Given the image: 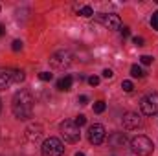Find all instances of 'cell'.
Wrapping results in <instances>:
<instances>
[{
	"label": "cell",
	"instance_id": "1",
	"mask_svg": "<svg viewBox=\"0 0 158 156\" xmlns=\"http://www.w3.org/2000/svg\"><path fill=\"white\" fill-rule=\"evenodd\" d=\"M11 110H13L15 117H19V119H30L33 114V96L28 90H19L13 96Z\"/></svg>",
	"mask_w": 158,
	"mask_h": 156
},
{
	"label": "cell",
	"instance_id": "2",
	"mask_svg": "<svg viewBox=\"0 0 158 156\" xmlns=\"http://www.w3.org/2000/svg\"><path fill=\"white\" fill-rule=\"evenodd\" d=\"M20 81H24V72L13 70V68H0V90H6L11 84Z\"/></svg>",
	"mask_w": 158,
	"mask_h": 156
},
{
	"label": "cell",
	"instance_id": "3",
	"mask_svg": "<svg viewBox=\"0 0 158 156\" xmlns=\"http://www.w3.org/2000/svg\"><path fill=\"white\" fill-rule=\"evenodd\" d=\"M131 149H132L134 154L138 156H151L155 145H153V142L147 136H136V138L131 140Z\"/></svg>",
	"mask_w": 158,
	"mask_h": 156
},
{
	"label": "cell",
	"instance_id": "4",
	"mask_svg": "<svg viewBox=\"0 0 158 156\" xmlns=\"http://www.w3.org/2000/svg\"><path fill=\"white\" fill-rule=\"evenodd\" d=\"M59 129H61V134H63L64 142H68V143H77L79 142V138H81V130H79V127L76 125V121L66 119V121L61 123Z\"/></svg>",
	"mask_w": 158,
	"mask_h": 156
},
{
	"label": "cell",
	"instance_id": "5",
	"mask_svg": "<svg viewBox=\"0 0 158 156\" xmlns=\"http://www.w3.org/2000/svg\"><path fill=\"white\" fill-rule=\"evenodd\" d=\"M42 156H63L64 153V145L59 138H48L42 143Z\"/></svg>",
	"mask_w": 158,
	"mask_h": 156
},
{
	"label": "cell",
	"instance_id": "6",
	"mask_svg": "<svg viewBox=\"0 0 158 156\" xmlns=\"http://www.w3.org/2000/svg\"><path fill=\"white\" fill-rule=\"evenodd\" d=\"M140 109L145 116H155L158 114V94H147L142 101H140Z\"/></svg>",
	"mask_w": 158,
	"mask_h": 156
},
{
	"label": "cell",
	"instance_id": "7",
	"mask_svg": "<svg viewBox=\"0 0 158 156\" xmlns=\"http://www.w3.org/2000/svg\"><path fill=\"white\" fill-rule=\"evenodd\" d=\"M70 63H72V53H70V51H64V50L55 51V53L50 57V64H52L53 68H59V70L70 66Z\"/></svg>",
	"mask_w": 158,
	"mask_h": 156
},
{
	"label": "cell",
	"instance_id": "8",
	"mask_svg": "<svg viewBox=\"0 0 158 156\" xmlns=\"http://www.w3.org/2000/svg\"><path fill=\"white\" fill-rule=\"evenodd\" d=\"M96 20L99 22V24H103L105 28H109V30H119L121 28V18H119L118 15H114V13H99V15H96Z\"/></svg>",
	"mask_w": 158,
	"mask_h": 156
},
{
	"label": "cell",
	"instance_id": "9",
	"mask_svg": "<svg viewBox=\"0 0 158 156\" xmlns=\"http://www.w3.org/2000/svg\"><path fill=\"white\" fill-rule=\"evenodd\" d=\"M105 136H107L105 127L99 125V123H94V125L88 129V142H90L92 145H101V143L105 142Z\"/></svg>",
	"mask_w": 158,
	"mask_h": 156
},
{
	"label": "cell",
	"instance_id": "10",
	"mask_svg": "<svg viewBox=\"0 0 158 156\" xmlns=\"http://www.w3.org/2000/svg\"><path fill=\"white\" fill-rule=\"evenodd\" d=\"M140 125H142V119H140V116H138L136 112H127V114L123 116V127H125V129L134 130V129H138Z\"/></svg>",
	"mask_w": 158,
	"mask_h": 156
},
{
	"label": "cell",
	"instance_id": "11",
	"mask_svg": "<svg viewBox=\"0 0 158 156\" xmlns=\"http://www.w3.org/2000/svg\"><path fill=\"white\" fill-rule=\"evenodd\" d=\"M125 142H127V138H125V134H121V132H114V134L109 136V143H110L112 147H123Z\"/></svg>",
	"mask_w": 158,
	"mask_h": 156
},
{
	"label": "cell",
	"instance_id": "12",
	"mask_svg": "<svg viewBox=\"0 0 158 156\" xmlns=\"http://www.w3.org/2000/svg\"><path fill=\"white\" fill-rule=\"evenodd\" d=\"M72 81H74V79L70 77V76H64V77H61L57 81V88H59L61 92H68V90L72 88Z\"/></svg>",
	"mask_w": 158,
	"mask_h": 156
},
{
	"label": "cell",
	"instance_id": "13",
	"mask_svg": "<svg viewBox=\"0 0 158 156\" xmlns=\"http://www.w3.org/2000/svg\"><path fill=\"white\" fill-rule=\"evenodd\" d=\"M131 76H132V77H143L145 72H143L138 64H132V66H131Z\"/></svg>",
	"mask_w": 158,
	"mask_h": 156
},
{
	"label": "cell",
	"instance_id": "14",
	"mask_svg": "<svg viewBox=\"0 0 158 156\" xmlns=\"http://www.w3.org/2000/svg\"><path fill=\"white\" fill-rule=\"evenodd\" d=\"M79 15H81V17H92V15H94V9H92L90 6H83V7L79 9Z\"/></svg>",
	"mask_w": 158,
	"mask_h": 156
},
{
	"label": "cell",
	"instance_id": "15",
	"mask_svg": "<svg viewBox=\"0 0 158 156\" xmlns=\"http://www.w3.org/2000/svg\"><path fill=\"white\" fill-rule=\"evenodd\" d=\"M103 110H105V101H96V103H94V112L101 114Z\"/></svg>",
	"mask_w": 158,
	"mask_h": 156
},
{
	"label": "cell",
	"instance_id": "16",
	"mask_svg": "<svg viewBox=\"0 0 158 156\" xmlns=\"http://www.w3.org/2000/svg\"><path fill=\"white\" fill-rule=\"evenodd\" d=\"M121 88H123L125 92H132V90H134V84H132L131 81H123V83H121Z\"/></svg>",
	"mask_w": 158,
	"mask_h": 156
},
{
	"label": "cell",
	"instance_id": "17",
	"mask_svg": "<svg viewBox=\"0 0 158 156\" xmlns=\"http://www.w3.org/2000/svg\"><path fill=\"white\" fill-rule=\"evenodd\" d=\"M74 121H76V125H77L79 129H81V127H83V125H85V123H86V117L83 116V114H79V116L76 117V119H74Z\"/></svg>",
	"mask_w": 158,
	"mask_h": 156
},
{
	"label": "cell",
	"instance_id": "18",
	"mask_svg": "<svg viewBox=\"0 0 158 156\" xmlns=\"http://www.w3.org/2000/svg\"><path fill=\"white\" fill-rule=\"evenodd\" d=\"M151 26L158 31V11H155V13H153V17H151Z\"/></svg>",
	"mask_w": 158,
	"mask_h": 156
},
{
	"label": "cell",
	"instance_id": "19",
	"mask_svg": "<svg viewBox=\"0 0 158 156\" xmlns=\"http://www.w3.org/2000/svg\"><path fill=\"white\" fill-rule=\"evenodd\" d=\"M140 63H142V64H151V63H153V57H151V55H142V57H140Z\"/></svg>",
	"mask_w": 158,
	"mask_h": 156
},
{
	"label": "cell",
	"instance_id": "20",
	"mask_svg": "<svg viewBox=\"0 0 158 156\" xmlns=\"http://www.w3.org/2000/svg\"><path fill=\"white\" fill-rule=\"evenodd\" d=\"M39 77H40V81H52V77H53V76H52L50 72H40Z\"/></svg>",
	"mask_w": 158,
	"mask_h": 156
},
{
	"label": "cell",
	"instance_id": "21",
	"mask_svg": "<svg viewBox=\"0 0 158 156\" xmlns=\"http://www.w3.org/2000/svg\"><path fill=\"white\" fill-rule=\"evenodd\" d=\"M11 48H13V51H20V50H22V42H20V40H13Z\"/></svg>",
	"mask_w": 158,
	"mask_h": 156
},
{
	"label": "cell",
	"instance_id": "22",
	"mask_svg": "<svg viewBox=\"0 0 158 156\" xmlns=\"http://www.w3.org/2000/svg\"><path fill=\"white\" fill-rule=\"evenodd\" d=\"M88 84H90V86H98V84H99V77H98V76L88 77Z\"/></svg>",
	"mask_w": 158,
	"mask_h": 156
},
{
	"label": "cell",
	"instance_id": "23",
	"mask_svg": "<svg viewBox=\"0 0 158 156\" xmlns=\"http://www.w3.org/2000/svg\"><path fill=\"white\" fill-rule=\"evenodd\" d=\"M114 76V72L110 70V68H107V70H103V77H107V79H110Z\"/></svg>",
	"mask_w": 158,
	"mask_h": 156
},
{
	"label": "cell",
	"instance_id": "24",
	"mask_svg": "<svg viewBox=\"0 0 158 156\" xmlns=\"http://www.w3.org/2000/svg\"><path fill=\"white\" fill-rule=\"evenodd\" d=\"M132 42H134L136 46H143V39H142V37H134V39H132Z\"/></svg>",
	"mask_w": 158,
	"mask_h": 156
},
{
	"label": "cell",
	"instance_id": "25",
	"mask_svg": "<svg viewBox=\"0 0 158 156\" xmlns=\"http://www.w3.org/2000/svg\"><path fill=\"white\" fill-rule=\"evenodd\" d=\"M77 101L81 103V105H86V103H88V97H86V96H79Z\"/></svg>",
	"mask_w": 158,
	"mask_h": 156
},
{
	"label": "cell",
	"instance_id": "26",
	"mask_svg": "<svg viewBox=\"0 0 158 156\" xmlns=\"http://www.w3.org/2000/svg\"><path fill=\"white\" fill-rule=\"evenodd\" d=\"M129 35H131V30H129V28H123V30H121V37L125 39V37H129Z\"/></svg>",
	"mask_w": 158,
	"mask_h": 156
},
{
	"label": "cell",
	"instance_id": "27",
	"mask_svg": "<svg viewBox=\"0 0 158 156\" xmlns=\"http://www.w3.org/2000/svg\"><path fill=\"white\" fill-rule=\"evenodd\" d=\"M4 33H6V30H4V26H2V24H0V37H2V35H4Z\"/></svg>",
	"mask_w": 158,
	"mask_h": 156
},
{
	"label": "cell",
	"instance_id": "28",
	"mask_svg": "<svg viewBox=\"0 0 158 156\" xmlns=\"http://www.w3.org/2000/svg\"><path fill=\"white\" fill-rule=\"evenodd\" d=\"M76 156H85V154H83V153H76Z\"/></svg>",
	"mask_w": 158,
	"mask_h": 156
},
{
	"label": "cell",
	"instance_id": "29",
	"mask_svg": "<svg viewBox=\"0 0 158 156\" xmlns=\"http://www.w3.org/2000/svg\"><path fill=\"white\" fill-rule=\"evenodd\" d=\"M0 110H2V99H0Z\"/></svg>",
	"mask_w": 158,
	"mask_h": 156
}]
</instances>
